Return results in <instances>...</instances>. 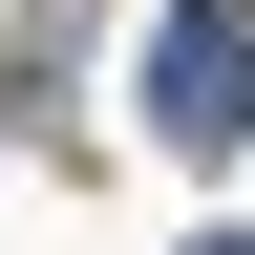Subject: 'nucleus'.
I'll return each mask as SVG.
<instances>
[{"instance_id":"obj_1","label":"nucleus","mask_w":255,"mask_h":255,"mask_svg":"<svg viewBox=\"0 0 255 255\" xmlns=\"http://www.w3.org/2000/svg\"><path fill=\"white\" fill-rule=\"evenodd\" d=\"M255 128V0H170L149 21V149H234Z\"/></svg>"},{"instance_id":"obj_2","label":"nucleus","mask_w":255,"mask_h":255,"mask_svg":"<svg viewBox=\"0 0 255 255\" xmlns=\"http://www.w3.org/2000/svg\"><path fill=\"white\" fill-rule=\"evenodd\" d=\"M191 255H255V234H191Z\"/></svg>"}]
</instances>
